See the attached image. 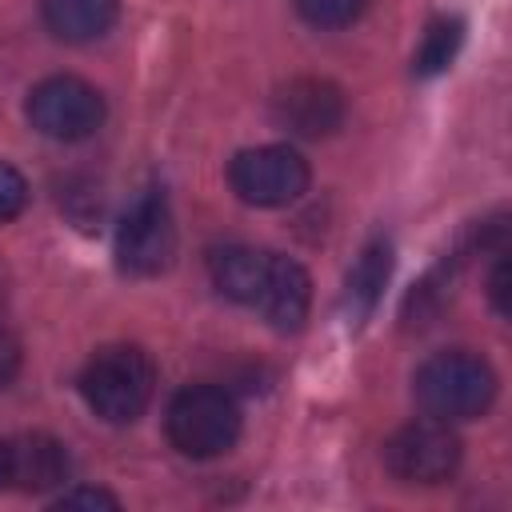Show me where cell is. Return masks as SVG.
<instances>
[{
    "label": "cell",
    "mask_w": 512,
    "mask_h": 512,
    "mask_svg": "<svg viewBox=\"0 0 512 512\" xmlns=\"http://www.w3.org/2000/svg\"><path fill=\"white\" fill-rule=\"evenodd\" d=\"M44 24L68 44L104 36L116 24V0H44Z\"/></svg>",
    "instance_id": "obj_13"
},
{
    "label": "cell",
    "mask_w": 512,
    "mask_h": 512,
    "mask_svg": "<svg viewBox=\"0 0 512 512\" xmlns=\"http://www.w3.org/2000/svg\"><path fill=\"white\" fill-rule=\"evenodd\" d=\"M384 464L408 484H440L460 464V440L444 420H412L384 444Z\"/></svg>",
    "instance_id": "obj_7"
},
{
    "label": "cell",
    "mask_w": 512,
    "mask_h": 512,
    "mask_svg": "<svg viewBox=\"0 0 512 512\" xmlns=\"http://www.w3.org/2000/svg\"><path fill=\"white\" fill-rule=\"evenodd\" d=\"M80 392H84V404L100 420L132 424L136 416H144V408L156 392V368H152L148 352H140L132 344H112L88 360V368L80 372Z\"/></svg>",
    "instance_id": "obj_1"
},
{
    "label": "cell",
    "mask_w": 512,
    "mask_h": 512,
    "mask_svg": "<svg viewBox=\"0 0 512 512\" xmlns=\"http://www.w3.org/2000/svg\"><path fill=\"white\" fill-rule=\"evenodd\" d=\"M388 272H392V248L388 240H372L360 260L352 264L348 272V284H344V312H348V324H364L372 316V308L380 304V292L388 284Z\"/></svg>",
    "instance_id": "obj_12"
},
{
    "label": "cell",
    "mask_w": 512,
    "mask_h": 512,
    "mask_svg": "<svg viewBox=\"0 0 512 512\" xmlns=\"http://www.w3.org/2000/svg\"><path fill=\"white\" fill-rule=\"evenodd\" d=\"M272 112H276V120L288 132L308 136V140H320V136H332L344 124V112L348 108H344V92L332 80L300 76V80H288L276 92Z\"/></svg>",
    "instance_id": "obj_8"
},
{
    "label": "cell",
    "mask_w": 512,
    "mask_h": 512,
    "mask_svg": "<svg viewBox=\"0 0 512 512\" xmlns=\"http://www.w3.org/2000/svg\"><path fill=\"white\" fill-rule=\"evenodd\" d=\"M460 44H464V24L460 20H432L428 32H424V40H420V48H416V60H412L416 76L444 72L456 60Z\"/></svg>",
    "instance_id": "obj_14"
},
{
    "label": "cell",
    "mask_w": 512,
    "mask_h": 512,
    "mask_svg": "<svg viewBox=\"0 0 512 512\" xmlns=\"http://www.w3.org/2000/svg\"><path fill=\"white\" fill-rule=\"evenodd\" d=\"M16 368H20V344L0 328V388H8V384H12Z\"/></svg>",
    "instance_id": "obj_18"
},
{
    "label": "cell",
    "mask_w": 512,
    "mask_h": 512,
    "mask_svg": "<svg viewBox=\"0 0 512 512\" xmlns=\"http://www.w3.org/2000/svg\"><path fill=\"white\" fill-rule=\"evenodd\" d=\"M228 184L252 208H280V204H292L304 196L308 160L288 144L244 148L228 164Z\"/></svg>",
    "instance_id": "obj_4"
},
{
    "label": "cell",
    "mask_w": 512,
    "mask_h": 512,
    "mask_svg": "<svg viewBox=\"0 0 512 512\" xmlns=\"http://www.w3.org/2000/svg\"><path fill=\"white\" fill-rule=\"evenodd\" d=\"M56 508H108V512H116L120 500L104 488H68L56 496Z\"/></svg>",
    "instance_id": "obj_17"
},
{
    "label": "cell",
    "mask_w": 512,
    "mask_h": 512,
    "mask_svg": "<svg viewBox=\"0 0 512 512\" xmlns=\"http://www.w3.org/2000/svg\"><path fill=\"white\" fill-rule=\"evenodd\" d=\"M308 304H312V284H308V272L288 260V256H276L272 252V268H268V280H264V292L256 300V312L280 328V332H296L308 316Z\"/></svg>",
    "instance_id": "obj_10"
},
{
    "label": "cell",
    "mask_w": 512,
    "mask_h": 512,
    "mask_svg": "<svg viewBox=\"0 0 512 512\" xmlns=\"http://www.w3.org/2000/svg\"><path fill=\"white\" fill-rule=\"evenodd\" d=\"M28 120L48 140H84L104 120V96L80 76H48L28 92Z\"/></svg>",
    "instance_id": "obj_6"
},
{
    "label": "cell",
    "mask_w": 512,
    "mask_h": 512,
    "mask_svg": "<svg viewBox=\"0 0 512 512\" xmlns=\"http://www.w3.org/2000/svg\"><path fill=\"white\" fill-rule=\"evenodd\" d=\"M24 204H28V180L12 164L0 160V224L12 220V216H20Z\"/></svg>",
    "instance_id": "obj_16"
},
{
    "label": "cell",
    "mask_w": 512,
    "mask_h": 512,
    "mask_svg": "<svg viewBox=\"0 0 512 512\" xmlns=\"http://www.w3.org/2000/svg\"><path fill=\"white\" fill-rule=\"evenodd\" d=\"M240 436V408L224 388L188 384L168 404V440L192 460H212L228 452Z\"/></svg>",
    "instance_id": "obj_3"
},
{
    "label": "cell",
    "mask_w": 512,
    "mask_h": 512,
    "mask_svg": "<svg viewBox=\"0 0 512 512\" xmlns=\"http://www.w3.org/2000/svg\"><path fill=\"white\" fill-rule=\"evenodd\" d=\"M488 292H492V304H496V312L504 316V312H508V264H504V260H496V268H492V280H488Z\"/></svg>",
    "instance_id": "obj_19"
},
{
    "label": "cell",
    "mask_w": 512,
    "mask_h": 512,
    "mask_svg": "<svg viewBox=\"0 0 512 512\" xmlns=\"http://www.w3.org/2000/svg\"><path fill=\"white\" fill-rule=\"evenodd\" d=\"M268 268H272V252L248 248V244H228V248H216L208 256V276L220 288V296L248 304V308H256L264 280H268Z\"/></svg>",
    "instance_id": "obj_11"
},
{
    "label": "cell",
    "mask_w": 512,
    "mask_h": 512,
    "mask_svg": "<svg viewBox=\"0 0 512 512\" xmlns=\"http://www.w3.org/2000/svg\"><path fill=\"white\" fill-rule=\"evenodd\" d=\"M364 8H368V0H296V12L316 28H344Z\"/></svg>",
    "instance_id": "obj_15"
},
{
    "label": "cell",
    "mask_w": 512,
    "mask_h": 512,
    "mask_svg": "<svg viewBox=\"0 0 512 512\" xmlns=\"http://www.w3.org/2000/svg\"><path fill=\"white\" fill-rule=\"evenodd\" d=\"M8 448V488L20 492H48L68 480V448L44 432L32 436H12L4 440Z\"/></svg>",
    "instance_id": "obj_9"
},
{
    "label": "cell",
    "mask_w": 512,
    "mask_h": 512,
    "mask_svg": "<svg viewBox=\"0 0 512 512\" xmlns=\"http://www.w3.org/2000/svg\"><path fill=\"white\" fill-rule=\"evenodd\" d=\"M172 256H176L172 208L160 188H144L128 204V212L116 228V260L128 276H156L172 264Z\"/></svg>",
    "instance_id": "obj_5"
},
{
    "label": "cell",
    "mask_w": 512,
    "mask_h": 512,
    "mask_svg": "<svg viewBox=\"0 0 512 512\" xmlns=\"http://www.w3.org/2000/svg\"><path fill=\"white\" fill-rule=\"evenodd\" d=\"M496 396V376L488 360L472 352H436L416 368V404L432 420H472L488 412Z\"/></svg>",
    "instance_id": "obj_2"
},
{
    "label": "cell",
    "mask_w": 512,
    "mask_h": 512,
    "mask_svg": "<svg viewBox=\"0 0 512 512\" xmlns=\"http://www.w3.org/2000/svg\"><path fill=\"white\" fill-rule=\"evenodd\" d=\"M8 488V448H4V440H0V492Z\"/></svg>",
    "instance_id": "obj_20"
}]
</instances>
